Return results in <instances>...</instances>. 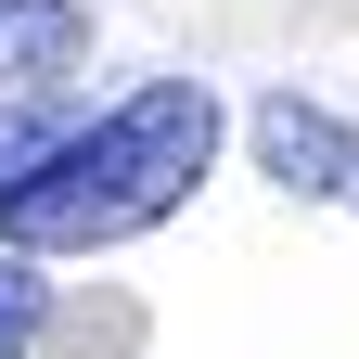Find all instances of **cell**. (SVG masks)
I'll return each mask as SVG.
<instances>
[{
    "label": "cell",
    "instance_id": "obj_1",
    "mask_svg": "<svg viewBox=\"0 0 359 359\" xmlns=\"http://www.w3.org/2000/svg\"><path fill=\"white\" fill-rule=\"evenodd\" d=\"M218 167V90L142 77L103 116H0V244L13 257H103L193 205Z\"/></svg>",
    "mask_w": 359,
    "mask_h": 359
},
{
    "label": "cell",
    "instance_id": "obj_2",
    "mask_svg": "<svg viewBox=\"0 0 359 359\" xmlns=\"http://www.w3.org/2000/svg\"><path fill=\"white\" fill-rule=\"evenodd\" d=\"M257 167L283 180V193H321V205H359V128L295 103V90H269L257 103Z\"/></svg>",
    "mask_w": 359,
    "mask_h": 359
},
{
    "label": "cell",
    "instance_id": "obj_3",
    "mask_svg": "<svg viewBox=\"0 0 359 359\" xmlns=\"http://www.w3.org/2000/svg\"><path fill=\"white\" fill-rule=\"evenodd\" d=\"M77 52H90L77 0H0V77H65Z\"/></svg>",
    "mask_w": 359,
    "mask_h": 359
},
{
    "label": "cell",
    "instance_id": "obj_4",
    "mask_svg": "<svg viewBox=\"0 0 359 359\" xmlns=\"http://www.w3.org/2000/svg\"><path fill=\"white\" fill-rule=\"evenodd\" d=\"M39 334H52V283H39V257L0 244V359H26Z\"/></svg>",
    "mask_w": 359,
    "mask_h": 359
}]
</instances>
